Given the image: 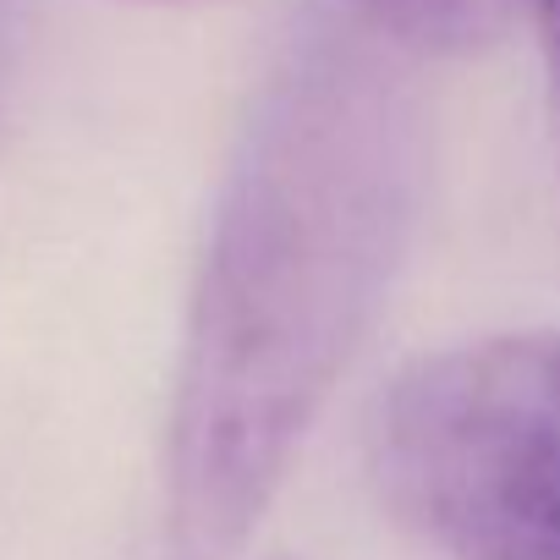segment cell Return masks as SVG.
<instances>
[{
    "label": "cell",
    "instance_id": "1",
    "mask_svg": "<svg viewBox=\"0 0 560 560\" xmlns=\"http://www.w3.org/2000/svg\"><path fill=\"white\" fill-rule=\"evenodd\" d=\"M423 116L374 28L314 18L236 138L165 440L171 538L225 560L287 483L407 253Z\"/></svg>",
    "mask_w": 560,
    "mask_h": 560
},
{
    "label": "cell",
    "instance_id": "3",
    "mask_svg": "<svg viewBox=\"0 0 560 560\" xmlns=\"http://www.w3.org/2000/svg\"><path fill=\"white\" fill-rule=\"evenodd\" d=\"M363 28L418 56H472L505 34L511 0H352Z\"/></svg>",
    "mask_w": 560,
    "mask_h": 560
},
{
    "label": "cell",
    "instance_id": "2",
    "mask_svg": "<svg viewBox=\"0 0 560 560\" xmlns=\"http://www.w3.org/2000/svg\"><path fill=\"white\" fill-rule=\"evenodd\" d=\"M374 478L451 560H560V330L412 363L380 401Z\"/></svg>",
    "mask_w": 560,
    "mask_h": 560
},
{
    "label": "cell",
    "instance_id": "4",
    "mask_svg": "<svg viewBox=\"0 0 560 560\" xmlns=\"http://www.w3.org/2000/svg\"><path fill=\"white\" fill-rule=\"evenodd\" d=\"M538 45H544V67H549V89H555V121H560V0H522Z\"/></svg>",
    "mask_w": 560,
    "mask_h": 560
}]
</instances>
